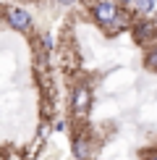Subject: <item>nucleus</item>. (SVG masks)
Here are the masks:
<instances>
[{
	"mask_svg": "<svg viewBox=\"0 0 157 160\" xmlns=\"http://www.w3.org/2000/svg\"><path fill=\"white\" fill-rule=\"evenodd\" d=\"M92 13H94V18L102 26H107V29H118V26H123V13L118 11V5L110 3V0H100V3L92 8Z\"/></svg>",
	"mask_w": 157,
	"mask_h": 160,
	"instance_id": "1",
	"label": "nucleus"
},
{
	"mask_svg": "<svg viewBox=\"0 0 157 160\" xmlns=\"http://www.w3.org/2000/svg\"><path fill=\"white\" fill-rule=\"evenodd\" d=\"M89 105H92V92L87 87H76L74 97H71V110H74V116L84 118L89 113Z\"/></svg>",
	"mask_w": 157,
	"mask_h": 160,
	"instance_id": "2",
	"label": "nucleus"
},
{
	"mask_svg": "<svg viewBox=\"0 0 157 160\" xmlns=\"http://www.w3.org/2000/svg\"><path fill=\"white\" fill-rule=\"evenodd\" d=\"M5 21H8L11 29H16V32H26V29L31 26V16H29L24 8H11L8 13H5Z\"/></svg>",
	"mask_w": 157,
	"mask_h": 160,
	"instance_id": "3",
	"label": "nucleus"
},
{
	"mask_svg": "<svg viewBox=\"0 0 157 160\" xmlns=\"http://www.w3.org/2000/svg\"><path fill=\"white\" fill-rule=\"evenodd\" d=\"M74 155H76V160H89V142L84 137H78L74 142Z\"/></svg>",
	"mask_w": 157,
	"mask_h": 160,
	"instance_id": "4",
	"label": "nucleus"
},
{
	"mask_svg": "<svg viewBox=\"0 0 157 160\" xmlns=\"http://www.w3.org/2000/svg\"><path fill=\"white\" fill-rule=\"evenodd\" d=\"M149 34H152V26H149V24H139L136 32H134V37L139 39V42H144V37H149Z\"/></svg>",
	"mask_w": 157,
	"mask_h": 160,
	"instance_id": "5",
	"label": "nucleus"
},
{
	"mask_svg": "<svg viewBox=\"0 0 157 160\" xmlns=\"http://www.w3.org/2000/svg\"><path fill=\"white\" fill-rule=\"evenodd\" d=\"M134 5H136V8H139V11L149 13V11L155 8V0H134Z\"/></svg>",
	"mask_w": 157,
	"mask_h": 160,
	"instance_id": "6",
	"label": "nucleus"
},
{
	"mask_svg": "<svg viewBox=\"0 0 157 160\" xmlns=\"http://www.w3.org/2000/svg\"><path fill=\"white\" fill-rule=\"evenodd\" d=\"M147 66H149L152 71H157V48L147 52Z\"/></svg>",
	"mask_w": 157,
	"mask_h": 160,
	"instance_id": "7",
	"label": "nucleus"
},
{
	"mask_svg": "<svg viewBox=\"0 0 157 160\" xmlns=\"http://www.w3.org/2000/svg\"><path fill=\"white\" fill-rule=\"evenodd\" d=\"M60 5H71V3H76V0H58Z\"/></svg>",
	"mask_w": 157,
	"mask_h": 160,
	"instance_id": "8",
	"label": "nucleus"
},
{
	"mask_svg": "<svg viewBox=\"0 0 157 160\" xmlns=\"http://www.w3.org/2000/svg\"><path fill=\"white\" fill-rule=\"evenodd\" d=\"M152 160H157V155H155V158H152Z\"/></svg>",
	"mask_w": 157,
	"mask_h": 160,
	"instance_id": "9",
	"label": "nucleus"
}]
</instances>
